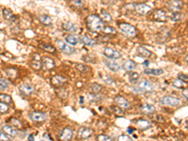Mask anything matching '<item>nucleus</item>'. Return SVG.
I'll list each match as a JSON object with an SVG mask.
<instances>
[{
	"label": "nucleus",
	"instance_id": "0eeeda50",
	"mask_svg": "<svg viewBox=\"0 0 188 141\" xmlns=\"http://www.w3.org/2000/svg\"><path fill=\"white\" fill-rule=\"evenodd\" d=\"M57 45H58V49H59L62 53H64V54H66V55H72V54H75V48H73L72 46H70L69 44H67L66 42H64V41H62L58 40V41H57Z\"/></svg>",
	"mask_w": 188,
	"mask_h": 141
},
{
	"label": "nucleus",
	"instance_id": "20e7f679",
	"mask_svg": "<svg viewBox=\"0 0 188 141\" xmlns=\"http://www.w3.org/2000/svg\"><path fill=\"white\" fill-rule=\"evenodd\" d=\"M160 104L162 105H167V106H171V107H178L182 103L181 100L172 96H164L160 99Z\"/></svg>",
	"mask_w": 188,
	"mask_h": 141
},
{
	"label": "nucleus",
	"instance_id": "39448f33",
	"mask_svg": "<svg viewBox=\"0 0 188 141\" xmlns=\"http://www.w3.org/2000/svg\"><path fill=\"white\" fill-rule=\"evenodd\" d=\"M18 90L24 96H30L35 91V87L28 83H24L18 88Z\"/></svg>",
	"mask_w": 188,
	"mask_h": 141
},
{
	"label": "nucleus",
	"instance_id": "a19ab883",
	"mask_svg": "<svg viewBox=\"0 0 188 141\" xmlns=\"http://www.w3.org/2000/svg\"><path fill=\"white\" fill-rule=\"evenodd\" d=\"M8 87H9V84H8L7 80H5L2 77H0V89L6 90V89H8Z\"/></svg>",
	"mask_w": 188,
	"mask_h": 141
},
{
	"label": "nucleus",
	"instance_id": "72a5a7b5",
	"mask_svg": "<svg viewBox=\"0 0 188 141\" xmlns=\"http://www.w3.org/2000/svg\"><path fill=\"white\" fill-rule=\"evenodd\" d=\"M101 18H102V20L105 21V22H111V21L113 20L111 14H110L109 12L104 11V10L101 11Z\"/></svg>",
	"mask_w": 188,
	"mask_h": 141
},
{
	"label": "nucleus",
	"instance_id": "a18cd8bd",
	"mask_svg": "<svg viewBox=\"0 0 188 141\" xmlns=\"http://www.w3.org/2000/svg\"><path fill=\"white\" fill-rule=\"evenodd\" d=\"M118 140H120V141H123V140L130 141V140H132V138H131L129 135H120L119 137H118Z\"/></svg>",
	"mask_w": 188,
	"mask_h": 141
},
{
	"label": "nucleus",
	"instance_id": "58836bf2",
	"mask_svg": "<svg viewBox=\"0 0 188 141\" xmlns=\"http://www.w3.org/2000/svg\"><path fill=\"white\" fill-rule=\"evenodd\" d=\"M9 109H10V107H9L8 104L0 102V114H4V113L9 112Z\"/></svg>",
	"mask_w": 188,
	"mask_h": 141
},
{
	"label": "nucleus",
	"instance_id": "bb28decb",
	"mask_svg": "<svg viewBox=\"0 0 188 141\" xmlns=\"http://www.w3.org/2000/svg\"><path fill=\"white\" fill-rule=\"evenodd\" d=\"M80 41H81L83 44L87 45V46H94V45L96 44V41H94L93 39H90L89 37H88V36H86V35L81 36Z\"/></svg>",
	"mask_w": 188,
	"mask_h": 141
},
{
	"label": "nucleus",
	"instance_id": "a878e982",
	"mask_svg": "<svg viewBox=\"0 0 188 141\" xmlns=\"http://www.w3.org/2000/svg\"><path fill=\"white\" fill-rule=\"evenodd\" d=\"M66 42L70 45H76L79 41H80V38L76 35H69L66 37L65 39Z\"/></svg>",
	"mask_w": 188,
	"mask_h": 141
},
{
	"label": "nucleus",
	"instance_id": "f704fd0d",
	"mask_svg": "<svg viewBox=\"0 0 188 141\" xmlns=\"http://www.w3.org/2000/svg\"><path fill=\"white\" fill-rule=\"evenodd\" d=\"M185 85H186L185 82H183L182 80L179 79V78L173 80V82H172V86L176 88H184Z\"/></svg>",
	"mask_w": 188,
	"mask_h": 141
},
{
	"label": "nucleus",
	"instance_id": "37998d69",
	"mask_svg": "<svg viewBox=\"0 0 188 141\" xmlns=\"http://www.w3.org/2000/svg\"><path fill=\"white\" fill-rule=\"evenodd\" d=\"M96 139L99 141H111L112 137H110L109 135H99L96 137Z\"/></svg>",
	"mask_w": 188,
	"mask_h": 141
},
{
	"label": "nucleus",
	"instance_id": "f3484780",
	"mask_svg": "<svg viewBox=\"0 0 188 141\" xmlns=\"http://www.w3.org/2000/svg\"><path fill=\"white\" fill-rule=\"evenodd\" d=\"M66 82H67V79L61 75H55L51 79V84L55 88H59V87L63 86Z\"/></svg>",
	"mask_w": 188,
	"mask_h": 141
},
{
	"label": "nucleus",
	"instance_id": "f8f14e48",
	"mask_svg": "<svg viewBox=\"0 0 188 141\" xmlns=\"http://www.w3.org/2000/svg\"><path fill=\"white\" fill-rule=\"evenodd\" d=\"M74 137V131L73 129H70L69 127H66L62 129L59 133V139L60 140H70Z\"/></svg>",
	"mask_w": 188,
	"mask_h": 141
},
{
	"label": "nucleus",
	"instance_id": "6e6d98bb",
	"mask_svg": "<svg viewBox=\"0 0 188 141\" xmlns=\"http://www.w3.org/2000/svg\"><path fill=\"white\" fill-rule=\"evenodd\" d=\"M148 64H149V61H146L145 62V66H148Z\"/></svg>",
	"mask_w": 188,
	"mask_h": 141
},
{
	"label": "nucleus",
	"instance_id": "09e8293b",
	"mask_svg": "<svg viewBox=\"0 0 188 141\" xmlns=\"http://www.w3.org/2000/svg\"><path fill=\"white\" fill-rule=\"evenodd\" d=\"M104 82H105V84H107V85H111V84L113 83V80H112V78H111V77L106 76V77H105V78H104Z\"/></svg>",
	"mask_w": 188,
	"mask_h": 141
},
{
	"label": "nucleus",
	"instance_id": "2f4dec72",
	"mask_svg": "<svg viewBox=\"0 0 188 141\" xmlns=\"http://www.w3.org/2000/svg\"><path fill=\"white\" fill-rule=\"evenodd\" d=\"M70 5L76 9H83L85 6L84 0H70Z\"/></svg>",
	"mask_w": 188,
	"mask_h": 141
},
{
	"label": "nucleus",
	"instance_id": "4c0bfd02",
	"mask_svg": "<svg viewBox=\"0 0 188 141\" xmlns=\"http://www.w3.org/2000/svg\"><path fill=\"white\" fill-rule=\"evenodd\" d=\"M138 79H139V75L137 73H135V72L130 73V75H129V81H130L131 84L137 83Z\"/></svg>",
	"mask_w": 188,
	"mask_h": 141
},
{
	"label": "nucleus",
	"instance_id": "5701e85b",
	"mask_svg": "<svg viewBox=\"0 0 188 141\" xmlns=\"http://www.w3.org/2000/svg\"><path fill=\"white\" fill-rule=\"evenodd\" d=\"M137 54L140 57L145 58H148L152 55V53L150 50H148L147 48H145V47H143V46H139L138 47V48H137Z\"/></svg>",
	"mask_w": 188,
	"mask_h": 141
},
{
	"label": "nucleus",
	"instance_id": "7c9ffc66",
	"mask_svg": "<svg viewBox=\"0 0 188 141\" xmlns=\"http://www.w3.org/2000/svg\"><path fill=\"white\" fill-rule=\"evenodd\" d=\"M41 47L46 52H49V53H55L56 52V48L49 43H42V44H41Z\"/></svg>",
	"mask_w": 188,
	"mask_h": 141
},
{
	"label": "nucleus",
	"instance_id": "79ce46f5",
	"mask_svg": "<svg viewBox=\"0 0 188 141\" xmlns=\"http://www.w3.org/2000/svg\"><path fill=\"white\" fill-rule=\"evenodd\" d=\"M171 20L174 21V22H177V21H181L182 20V14L179 12V11H176V12H172L171 16H170Z\"/></svg>",
	"mask_w": 188,
	"mask_h": 141
},
{
	"label": "nucleus",
	"instance_id": "b1692460",
	"mask_svg": "<svg viewBox=\"0 0 188 141\" xmlns=\"http://www.w3.org/2000/svg\"><path fill=\"white\" fill-rule=\"evenodd\" d=\"M105 63L106 67H107L109 70H111L112 72H119V70H121V66H120L119 64H118L117 62H115V61L105 60Z\"/></svg>",
	"mask_w": 188,
	"mask_h": 141
},
{
	"label": "nucleus",
	"instance_id": "49530a36",
	"mask_svg": "<svg viewBox=\"0 0 188 141\" xmlns=\"http://www.w3.org/2000/svg\"><path fill=\"white\" fill-rule=\"evenodd\" d=\"M179 79L182 80L183 82H188V75H184V74H180L179 76H178Z\"/></svg>",
	"mask_w": 188,
	"mask_h": 141
},
{
	"label": "nucleus",
	"instance_id": "4468645a",
	"mask_svg": "<svg viewBox=\"0 0 188 141\" xmlns=\"http://www.w3.org/2000/svg\"><path fill=\"white\" fill-rule=\"evenodd\" d=\"M153 19L157 22H166L168 19L167 12L161 9H158L153 13Z\"/></svg>",
	"mask_w": 188,
	"mask_h": 141
},
{
	"label": "nucleus",
	"instance_id": "4d7b16f0",
	"mask_svg": "<svg viewBox=\"0 0 188 141\" xmlns=\"http://www.w3.org/2000/svg\"><path fill=\"white\" fill-rule=\"evenodd\" d=\"M185 60H186V61H187V62H188V55H187V56H186V58H185Z\"/></svg>",
	"mask_w": 188,
	"mask_h": 141
},
{
	"label": "nucleus",
	"instance_id": "864d4df0",
	"mask_svg": "<svg viewBox=\"0 0 188 141\" xmlns=\"http://www.w3.org/2000/svg\"><path fill=\"white\" fill-rule=\"evenodd\" d=\"M127 132H128L129 134H132V133L134 132V129H133V128H131V127H129V128L127 129Z\"/></svg>",
	"mask_w": 188,
	"mask_h": 141
},
{
	"label": "nucleus",
	"instance_id": "f03ea898",
	"mask_svg": "<svg viewBox=\"0 0 188 141\" xmlns=\"http://www.w3.org/2000/svg\"><path fill=\"white\" fill-rule=\"evenodd\" d=\"M135 90L142 93H151L154 91V86L150 81L143 79L137 83L136 87L135 88Z\"/></svg>",
	"mask_w": 188,
	"mask_h": 141
},
{
	"label": "nucleus",
	"instance_id": "4be33fe9",
	"mask_svg": "<svg viewBox=\"0 0 188 141\" xmlns=\"http://www.w3.org/2000/svg\"><path fill=\"white\" fill-rule=\"evenodd\" d=\"M122 68L126 72H132V70H134L136 68V63L134 60H126L123 62Z\"/></svg>",
	"mask_w": 188,
	"mask_h": 141
},
{
	"label": "nucleus",
	"instance_id": "e433bc0d",
	"mask_svg": "<svg viewBox=\"0 0 188 141\" xmlns=\"http://www.w3.org/2000/svg\"><path fill=\"white\" fill-rule=\"evenodd\" d=\"M111 109H112V111H113V113L115 114V115H117V116H123L124 115V111L122 110V108L121 107V106H115V105H113V106H111L110 107Z\"/></svg>",
	"mask_w": 188,
	"mask_h": 141
},
{
	"label": "nucleus",
	"instance_id": "6e6552de",
	"mask_svg": "<svg viewBox=\"0 0 188 141\" xmlns=\"http://www.w3.org/2000/svg\"><path fill=\"white\" fill-rule=\"evenodd\" d=\"M134 9H135V11L139 15H147L152 11V8L149 5L145 4V3L135 4Z\"/></svg>",
	"mask_w": 188,
	"mask_h": 141
},
{
	"label": "nucleus",
	"instance_id": "cd10ccee",
	"mask_svg": "<svg viewBox=\"0 0 188 141\" xmlns=\"http://www.w3.org/2000/svg\"><path fill=\"white\" fill-rule=\"evenodd\" d=\"M39 20H40V22L42 24L43 26L48 27V26H51V25H52V19H51V17H49L48 15L41 14V15L39 16Z\"/></svg>",
	"mask_w": 188,
	"mask_h": 141
},
{
	"label": "nucleus",
	"instance_id": "2eb2a0df",
	"mask_svg": "<svg viewBox=\"0 0 188 141\" xmlns=\"http://www.w3.org/2000/svg\"><path fill=\"white\" fill-rule=\"evenodd\" d=\"M115 103L117 104V105L121 106L122 108L123 109H126V108H129L130 107V103L127 99H125L123 96L122 95H117L115 97Z\"/></svg>",
	"mask_w": 188,
	"mask_h": 141
},
{
	"label": "nucleus",
	"instance_id": "473e14b6",
	"mask_svg": "<svg viewBox=\"0 0 188 141\" xmlns=\"http://www.w3.org/2000/svg\"><path fill=\"white\" fill-rule=\"evenodd\" d=\"M0 102H3V103H6L8 105L11 104L12 103V99L10 95L8 94H5V93H0Z\"/></svg>",
	"mask_w": 188,
	"mask_h": 141
},
{
	"label": "nucleus",
	"instance_id": "3c124183",
	"mask_svg": "<svg viewBox=\"0 0 188 141\" xmlns=\"http://www.w3.org/2000/svg\"><path fill=\"white\" fill-rule=\"evenodd\" d=\"M43 139H47V140H53V138L51 137V135L48 133H45L43 135Z\"/></svg>",
	"mask_w": 188,
	"mask_h": 141
},
{
	"label": "nucleus",
	"instance_id": "de8ad7c7",
	"mask_svg": "<svg viewBox=\"0 0 188 141\" xmlns=\"http://www.w3.org/2000/svg\"><path fill=\"white\" fill-rule=\"evenodd\" d=\"M0 140H10V136H8L3 131L0 132Z\"/></svg>",
	"mask_w": 188,
	"mask_h": 141
},
{
	"label": "nucleus",
	"instance_id": "ea45409f",
	"mask_svg": "<svg viewBox=\"0 0 188 141\" xmlns=\"http://www.w3.org/2000/svg\"><path fill=\"white\" fill-rule=\"evenodd\" d=\"M89 99H90L91 102L97 103V102H99V101L102 99V97L100 96V94H99V93H91V94H90V96H89Z\"/></svg>",
	"mask_w": 188,
	"mask_h": 141
},
{
	"label": "nucleus",
	"instance_id": "7ed1b4c3",
	"mask_svg": "<svg viewBox=\"0 0 188 141\" xmlns=\"http://www.w3.org/2000/svg\"><path fill=\"white\" fill-rule=\"evenodd\" d=\"M119 28L122 31V33H123L127 37H135V35L137 33L136 28L134 26L128 24V23H122V24H120Z\"/></svg>",
	"mask_w": 188,
	"mask_h": 141
},
{
	"label": "nucleus",
	"instance_id": "393cba45",
	"mask_svg": "<svg viewBox=\"0 0 188 141\" xmlns=\"http://www.w3.org/2000/svg\"><path fill=\"white\" fill-rule=\"evenodd\" d=\"M144 74L149 75H154V76H159L164 74V70L162 69H145Z\"/></svg>",
	"mask_w": 188,
	"mask_h": 141
},
{
	"label": "nucleus",
	"instance_id": "aec40b11",
	"mask_svg": "<svg viewBox=\"0 0 188 141\" xmlns=\"http://www.w3.org/2000/svg\"><path fill=\"white\" fill-rule=\"evenodd\" d=\"M41 61H42V65L48 70H51V69L55 68V66H56L54 59L51 58H48V57H43L41 58Z\"/></svg>",
	"mask_w": 188,
	"mask_h": 141
},
{
	"label": "nucleus",
	"instance_id": "f257e3e1",
	"mask_svg": "<svg viewBox=\"0 0 188 141\" xmlns=\"http://www.w3.org/2000/svg\"><path fill=\"white\" fill-rule=\"evenodd\" d=\"M87 22V26L88 29H90L93 32H102L104 28H105V24L102 18L96 14H91L87 17L86 19Z\"/></svg>",
	"mask_w": 188,
	"mask_h": 141
},
{
	"label": "nucleus",
	"instance_id": "dca6fc26",
	"mask_svg": "<svg viewBox=\"0 0 188 141\" xmlns=\"http://www.w3.org/2000/svg\"><path fill=\"white\" fill-rule=\"evenodd\" d=\"M140 111L144 115H152V114L155 113V107L152 105L144 103L140 106Z\"/></svg>",
	"mask_w": 188,
	"mask_h": 141
},
{
	"label": "nucleus",
	"instance_id": "9b49d317",
	"mask_svg": "<svg viewBox=\"0 0 188 141\" xmlns=\"http://www.w3.org/2000/svg\"><path fill=\"white\" fill-rule=\"evenodd\" d=\"M29 118L31 119V121H33L35 122H43L46 120V115L42 112L32 111L29 114Z\"/></svg>",
	"mask_w": 188,
	"mask_h": 141
},
{
	"label": "nucleus",
	"instance_id": "ddd939ff",
	"mask_svg": "<svg viewBox=\"0 0 188 141\" xmlns=\"http://www.w3.org/2000/svg\"><path fill=\"white\" fill-rule=\"evenodd\" d=\"M62 28L63 30L67 31V32H70V33H76L80 30L79 27L76 25L75 23H72V22H66L62 25Z\"/></svg>",
	"mask_w": 188,
	"mask_h": 141
},
{
	"label": "nucleus",
	"instance_id": "13d9d810",
	"mask_svg": "<svg viewBox=\"0 0 188 141\" xmlns=\"http://www.w3.org/2000/svg\"><path fill=\"white\" fill-rule=\"evenodd\" d=\"M80 100H81V104H83V97H81Z\"/></svg>",
	"mask_w": 188,
	"mask_h": 141
},
{
	"label": "nucleus",
	"instance_id": "423d86ee",
	"mask_svg": "<svg viewBox=\"0 0 188 141\" xmlns=\"http://www.w3.org/2000/svg\"><path fill=\"white\" fill-rule=\"evenodd\" d=\"M167 6L172 12L180 11L183 8V1L182 0H169L167 2Z\"/></svg>",
	"mask_w": 188,
	"mask_h": 141
},
{
	"label": "nucleus",
	"instance_id": "5fc2aeb1",
	"mask_svg": "<svg viewBox=\"0 0 188 141\" xmlns=\"http://www.w3.org/2000/svg\"><path fill=\"white\" fill-rule=\"evenodd\" d=\"M28 140H34V135H30L28 136Z\"/></svg>",
	"mask_w": 188,
	"mask_h": 141
},
{
	"label": "nucleus",
	"instance_id": "c03bdc74",
	"mask_svg": "<svg viewBox=\"0 0 188 141\" xmlns=\"http://www.w3.org/2000/svg\"><path fill=\"white\" fill-rule=\"evenodd\" d=\"M75 68L79 70V72H81V73H87V70H88V66H86V65H83V64H76L75 65Z\"/></svg>",
	"mask_w": 188,
	"mask_h": 141
},
{
	"label": "nucleus",
	"instance_id": "a211bd4d",
	"mask_svg": "<svg viewBox=\"0 0 188 141\" xmlns=\"http://www.w3.org/2000/svg\"><path fill=\"white\" fill-rule=\"evenodd\" d=\"M42 61H41V58L39 54H35L33 56V60L31 63V67L36 70H40L42 68Z\"/></svg>",
	"mask_w": 188,
	"mask_h": 141
},
{
	"label": "nucleus",
	"instance_id": "c756f323",
	"mask_svg": "<svg viewBox=\"0 0 188 141\" xmlns=\"http://www.w3.org/2000/svg\"><path fill=\"white\" fill-rule=\"evenodd\" d=\"M102 88H103L102 86L100 84H98V83H93L89 87V90H90L91 93H100Z\"/></svg>",
	"mask_w": 188,
	"mask_h": 141
},
{
	"label": "nucleus",
	"instance_id": "8fccbe9b",
	"mask_svg": "<svg viewBox=\"0 0 188 141\" xmlns=\"http://www.w3.org/2000/svg\"><path fill=\"white\" fill-rule=\"evenodd\" d=\"M182 96H183L186 100H188V88H184V89L182 90Z\"/></svg>",
	"mask_w": 188,
	"mask_h": 141
},
{
	"label": "nucleus",
	"instance_id": "c9c22d12",
	"mask_svg": "<svg viewBox=\"0 0 188 141\" xmlns=\"http://www.w3.org/2000/svg\"><path fill=\"white\" fill-rule=\"evenodd\" d=\"M103 33L106 34V35H114L117 33V30L113 28V27H109V26H105L103 31Z\"/></svg>",
	"mask_w": 188,
	"mask_h": 141
},
{
	"label": "nucleus",
	"instance_id": "412c9836",
	"mask_svg": "<svg viewBox=\"0 0 188 141\" xmlns=\"http://www.w3.org/2000/svg\"><path fill=\"white\" fill-rule=\"evenodd\" d=\"M135 124L137 125L138 129H140V130H148V129H150L151 126H152V124H151V122H150L149 121L143 120V119L136 121Z\"/></svg>",
	"mask_w": 188,
	"mask_h": 141
},
{
	"label": "nucleus",
	"instance_id": "9d476101",
	"mask_svg": "<svg viewBox=\"0 0 188 141\" xmlns=\"http://www.w3.org/2000/svg\"><path fill=\"white\" fill-rule=\"evenodd\" d=\"M104 55L109 59H120L122 58V54L118 50L111 48V47H105L104 49Z\"/></svg>",
	"mask_w": 188,
	"mask_h": 141
},
{
	"label": "nucleus",
	"instance_id": "c85d7f7f",
	"mask_svg": "<svg viewBox=\"0 0 188 141\" xmlns=\"http://www.w3.org/2000/svg\"><path fill=\"white\" fill-rule=\"evenodd\" d=\"M3 16L7 21H13L16 17L14 16L13 12L10 10V9H4L3 10Z\"/></svg>",
	"mask_w": 188,
	"mask_h": 141
},
{
	"label": "nucleus",
	"instance_id": "6ab92c4d",
	"mask_svg": "<svg viewBox=\"0 0 188 141\" xmlns=\"http://www.w3.org/2000/svg\"><path fill=\"white\" fill-rule=\"evenodd\" d=\"M2 131L10 137H15L18 135V130L11 125H4L2 127Z\"/></svg>",
	"mask_w": 188,
	"mask_h": 141
},
{
	"label": "nucleus",
	"instance_id": "1a4fd4ad",
	"mask_svg": "<svg viewBox=\"0 0 188 141\" xmlns=\"http://www.w3.org/2000/svg\"><path fill=\"white\" fill-rule=\"evenodd\" d=\"M93 129L89 127H80L77 131V136L80 139H88L93 135Z\"/></svg>",
	"mask_w": 188,
	"mask_h": 141
},
{
	"label": "nucleus",
	"instance_id": "603ef678",
	"mask_svg": "<svg viewBox=\"0 0 188 141\" xmlns=\"http://www.w3.org/2000/svg\"><path fill=\"white\" fill-rule=\"evenodd\" d=\"M155 121L159 122H164V119H163V117H161V116H156V118H155Z\"/></svg>",
	"mask_w": 188,
	"mask_h": 141
}]
</instances>
